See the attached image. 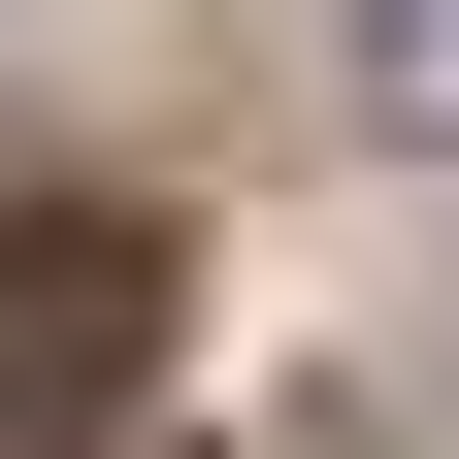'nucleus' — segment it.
<instances>
[{
	"label": "nucleus",
	"mask_w": 459,
	"mask_h": 459,
	"mask_svg": "<svg viewBox=\"0 0 459 459\" xmlns=\"http://www.w3.org/2000/svg\"><path fill=\"white\" fill-rule=\"evenodd\" d=\"M164 394V230L132 197H0V459H99Z\"/></svg>",
	"instance_id": "f257e3e1"
},
{
	"label": "nucleus",
	"mask_w": 459,
	"mask_h": 459,
	"mask_svg": "<svg viewBox=\"0 0 459 459\" xmlns=\"http://www.w3.org/2000/svg\"><path fill=\"white\" fill-rule=\"evenodd\" d=\"M361 99H394V132H459V0H361Z\"/></svg>",
	"instance_id": "f03ea898"
}]
</instances>
